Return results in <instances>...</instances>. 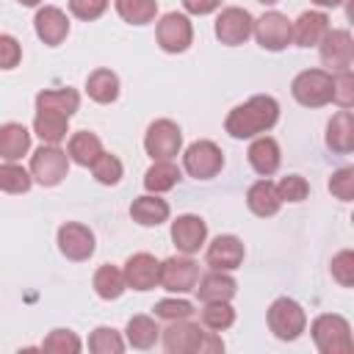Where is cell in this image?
<instances>
[{"label":"cell","instance_id":"6da1fadb","mask_svg":"<svg viewBox=\"0 0 354 354\" xmlns=\"http://www.w3.org/2000/svg\"><path fill=\"white\" fill-rule=\"evenodd\" d=\"M277 122H279V102L271 94H254L227 113L224 130L232 138L243 141V138H254V136L268 133Z\"/></svg>","mask_w":354,"mask_h":354},{"label":"cell","instance_id":"7a4b0ae2","mask_svg":"<svg viewBox=\"0 0 354 354\" xmlns=\"http://www.w3.org/2000/svg\"><path fill=\"white\" fill-rule=\"evenodd\" d=\"M313 332V343L321 354H351L354 351V337H351V326L343 315L337 313H324L313 321L310 326Z\"/></svg>","mask_w":354,"mask_h":354},{"label":"cell","instance_id":"3957f363","mask_svg":"<svg viewBox=\"0 0 354 354\" xmlns=\"http://www.w3.org/2000/svg\"><path fill=\"white\" fill-rule=\"evenodd\" d=\"M268 329L274 332L277 340H296L301 337V332L307 329V313L296 299L279 296L271 301L268 313H266Z\"/></svg>","mask_w":354,"mask_h":354},{"label":"cell","instance_id":"277c9868","mask_svg":"<svg viewBox=\"0 0 354 354\" xmlns=\"http://www.w3.org/2000/svg\"><path fill=\"white\" fill-rule=\"evenodd\" d=\"M28 171L33 177V183H39L44 188H53L69 174V155L58 144H41L30 155V169Z\"/></svg>","mask_w":354,"mask_h":354},{"label":"cell","instance_id":"5b68a950","mask_svg":"<svg viewBox=\"0 0 354 354\" xmlns=\"http://www.w3.org/2000/svg\"><path fill=\"white\" fill-rule=\"evenodd\" d=\"M290 94L304 108H321L332 102V72L326 69H304L293 77Z\"/></svg>","mask_w":354,"mask_h":354},{"label":"cell","instance_id":"8992f818","mask_svg":"<svg viewBox=\"0 0 354 354\" xmlns=\"http://www.w3.org/2000/svg\"><path fill=\"white\" fill-rule=\"evenodd\" d=\"M183 169L194 180H213L224 169V152L218 149V144L199 138L183 152Z\"/></svg>","mask_w":354,"mask_h":354},{"label":"cell","instance_id":"52a82bcc","mask_svg":"<svg viewBox=\"0 0 354 354\" xmlns=\"http://www.w3.org/2000/svg\"><path fill=\"white\" fill-rule=\"evenodd\" d=\"M199 282V263L191 254H171L160 263L158 285L169 293H191Z\"/></svg>","mask_w":354,"mask_h":354},{"label":"cell","instance_id":"ba28073f","mask_svg":"<svg viewBox=\"0 0 354 354\" xmlns=\"http://www.w3.org/2000/svg\"><path fill=\"white\" fill-rule=\"evenodd\" d=\"M144 149L152 160H171L180 155L183 149V130L177 122L171 119H155L149 127H147V136H144Z\"/></svg>","mask_w":354,"mask_h":354},{"label":"cell","instance_id":"9c48e42d","mask_svg":"<svg viewBox=\"0 0 354 354\" xmlns=\"http://www.w3.org/2000/svg\"><path fill=\"white\" fill-rule=\"evenodd\" d=\"M155 36H158V44L163 53H185L194 41V25L185 14L180 11H169L158 19V28H155Z\"/></svg>","mask_w":354,"mask_h":354},{"label":"cell","instance_id":"30bf717a","mask_svg":"<svg viewBox=\"0 0 354 354\" xmlns=\"http://www.w3.org/2000/svg\"><path fill=\"white\" fill-rule=\"evenodd\" d=\"M252 28H254V17L241 8V6H227L218 11L216 17V39L227 47H238L243 44L249 36H252Z\"/></svg>","mask_w":354,"mask_h":354},{"label":"cell","instance_id":"8fae6325","mask_svg":"<svg viewBox=\"0 0 354 354\" xmlns=\"http://www.w3.org/2000/svg\"><path fill=\"white\" fill-rule=\"evenodd\" d=\"M318 55H321V64L326 66V72H343V69H351V61H354V39L348 30L337 28V30H326V36L318 41Z\"/></svg>","mask_w":354,"mask_h":354},{"label":"cell","instance_id":"7c38bea8","mask_svg":"<svg viewBox=\"0 0 354 354\" xmlns=\"http://www.w3.org/2000/svg\"><path fill=\"white\" fill-rule=\"evenodd\" d=\"M252 36L257 39V44L268 53H279L290 44V19L279 11H266L260 19H254Z\"/></svg>","mask_w":354,"mask_h":354},{"label":"cell","instance_id":"4fadbf2b","mask_svg":"<svg viewBox=\"0 0 354 354\" xmlns=\"http://www.w3.org/2000/svg\"><path fill=\"white\" fill-rule=\"evenodd\" d=\"M94 232L80 224V221H66L58 227V249L66 260H75V263H83L94 254Z\"/></svg>","mask_w":354,"mask_h":354},{"label":"cell","instance_id":"5bb4252c","mask_svg":"<svg viewBox=\"0 0 354 354\" xmlns=\"http://www.w3.org/2000/svg\"><path fill=\"white\" fill-rule=\"evenodd\" d=\"M171 241L177 246V252L183 254H194L205 246L207 241V224L202 216H194V213H183L171 221Z\"/></svg>","mask_w":354,"mask_h":354},{"label":"cell","instance_id":"9a60e30c","mask_svg":"<svg viewBox=\"0 0 354 354\" xmlns=\"http://www.w3.org/2000/svg\"><path fill=\"white\" fill-rule=\"evenodd\" d=\"M124 282L133 290H152L160 277V260H155L149 252H136L124 260Z\"/></svg>","mask_w":354,"mask_h":354},{"label":"cell","instance_id":"2e32d148","mask_svg":"<svg viewBox=\"0 0 354 354\" xmlns=\"http://www.w3.org/2000/svg\"><path fill=\"white\" fill-rule=\"evenodd\" d=\"M243 254H246V249H243V243H241L238 235H216L207 243L205 260L216 271H235L243 263Z\"/></svg>","mask_w":354,"mask_h":354},{"label":"cell","instance_id":"e0dca14e","mask_svg":"<svg viewBox=\"0 0 354 354\" xmlns=\"http://www.w3.org/2000/svg\"><path fill=\"white\" fill-rule=\"evenodd\" d=\"M33 30L47 47H58L69 36V17L58 6H41L33 17Z\"/></svg>","mask_w":354,"mask_h":354},{"label":"cell","instance_id":"ac0fdd59","mask_svg":"<svg viewBox=\"0 0 354 354\" xmlns=\"http://www.w3.org/2000/svg\"><path fill=\"white\" fill-rule=\"evenodd\" d=\"M202 326L188 321V318H177L169 321V326L163 329V348L169 354H196L199 337H202Z\"/></svg>","mask_w":354,"mask_h":354},{"label":"cell","instance_id":"d6986e66","mask_svg":"<svg viewBox=\"0 0 354 354\" xmlns=\"http://www.w3.org/2000/svg\"><path fill=\"white\" fill-rule=\"evenodd\" d=\"M329 30V17L324 11H301L290 22V44L299 47H318V41Z\"/></svg>","mask_w":354,"mask_h":354},{"label":"cell","instance_id":"ffe728a7","mask_svg":"<svg viewBox=\"0 0 354 354\" xmlns=\"http://www.w3.org/2000/svg\"><path fill=\"white\" fill-rule=\"evenodd\" d=\"M246 158H249V166L260 174V177H271L277 169H279V163H282V152H279V144L271 138V136H254V141L249 144V152H246Z\"/></svg>","mask_w":354,"mask_h":354},{"label":"cell","instance_id":"44dd1931","mask_svg":"<svg viewBox=\"0 0 354 354\" xmlns=\"http://www.w3.org/2000/svg\"><path fill=\"white\" fill-rule=\"evenodd\" d=\"M194 290H196V296H199L202 304H205V301H230V299L235 296V290H238V282L232 279L230 271H216V268H210V274L199 277V282H196Z\"/></svg>","mask_w":354,"mask_h":354},{"label":"cell","instance_id":"7402d4cb","mask_svg":"<svg viewBox=\"0 0 354 354\" xmlns=\"http://www.w3.org/2000/svg\"><path fill=\"white\" fill-rule=\"evenodd\" d=\"M326 147L332 152L348 155L354 149V113L348 108H340L329 124H326Z\"/></svg>","mask_w":354,"mask_h":354},{"label":"cell","instance_id":"603a6c76","mask_svg":"<svg viewBox=\"0 0 354 354\" xmlns=\"http://www.w3.org/2000/svg\"><path fill=\"white\" fill-rule=\"evenodd\" d=\"M80 108V94L75 88H41L36 94V111H50V113H61L66 119H72Z\"/></svg>","mask_w":354,"mask_h":354},{"label":"cell","instance_id":"cb8c5ba5","mask_svg":"<svg viewBox=\"0 0 354 354\" xmlns=\"http://www.w3.org/2000/svg\"><path fill=\"white\" fill-rule=\"evenodd\" d=\"M130 218L141 227H158L169 218V202L160 199L158 194H144L136 196L130 205Z\"/></svg>","mask_w":354,"mask_h":354},{"label":"cell","instance_id":"d4e9b609","mask_svg":"<svg viewBox=\"0 0 354 354\" xmlns=\"http://www.w3.org/2000/svg\"><path fill=\"white\" fill-rule=\"evenodd\" d=\"M246 205H249V210H252L254 216H260V218L277 216V210L282 207V202H279V196H277V188H274V183H271L268 177H263V180H257V183L249 185V191H246Z\"/></svg>","mask_w":354,"mask_h":354},{"label":"cell","instance_id":"484cf974","mask_svg":"<svg viewBox=\"0 0 354 354\" xmlns=\"http://www.w3.org/2000/svg\"><path fill=\"white\" fill-rule=\"evenodd\" d=\"M30 149V130L19 122L0 124V158L3 160H19Z\"/></svg>","mask_w":354,"mask_h":354},{"label":"cell","instance_id":"4316f807","mask_svg":"<svg viewBox=\"0 0 354 354\" xmlns=\"http://www.w3.org/2000/svg\"><path fill=\"white\" fill-rule=\"evenodd\" d=\"M100 152H102V141H100V136H94L91 130H77V133L69 136L66 155H69L72 163H77V166H91Z\"/></svg>","mask_w":354,"mask_h":354},{"label":"cell","instance_id":"83f0119b","mask_svg":"<svg viewBox=\"0 0 354 354\" xmlns=\"http://www.w3.org/2000/svg\"><path fill=\"white\" fill-rule=\"evenodd\" d=\"M86 94L100 102V105H111L119 97V75L111 69H94L86 77Z\"/></svg>","mask_w":354,"mask_h":354},{"label":"cell","instance_id":"f1b7e54d","mask_svg":"<svg viewBox=\"0 0 354 354\" xmlns=\"http://www.w3.org/2000/svg\"><path fill=\"white\" fill-rule=\"evenodd\" d=\"M180 177L183 174L174 160H152V166L144 174V188L147 194H163V191H171L180 183Z\"/></svg>","mask_w":354,"mask_h":354},{"label":"cell","instance_id":"f546056e","mask_svg":"<svg viewBox=\"0 0 354 354\" xmlns=\"http://www.w3.org/2000/svg\"><path fill=\"white\" fill-rule=\"evenodd\" d=\"M124 337H127V346L133 348H152L160 337V329H158V321L152 315H133L124 326Z\"/></svg>","mask_w":354,"mask_h":354},{"label":"cell","instance_id":"4dcf8cb0","mask_svg":"<svg viewBox=\"0 0 354 354\" xmlns=\"http://www.w3.org/2000/svg\"><path fill=\"white\" fill-rule=\"evenodd\" d=\"M91 285H94V293H97L100 299H105V301H113V299H119V296L127 290V282H124L122 268H116V266H111V263H105V266H100V268L94 271Z\"/></svg>","mask_w":354,"mask_h":354},{"label":"cell","instance_id":"1f68e13d","mask_svg":"<svg viewBox=\"0 0 354 354\" xmlns=\"http://www.w3.org/2000/svg\"><path fill=\"white\" fill-rule=\"evenodd\" d=\"M33 133L41 138V144H61L69 133V119L50 111H36L33 116Z\"/></svg>","mask_w":354,"mask_h":354},{"label":"cell","instance_id":"d6a6232c","mask_svg":"<svg viewBox=\"0 0 354 354\" xmlns=\"http://www.w3.org/2000/svg\"><path fill=\"white\" fill-rule=\"evenodd\" d=\"M116 14L127 25H149L158 17V0H113Z\"/></svg>","mask_w":354,"mask_h":354},{"label":"cell","instance_id":"836d02e7","mask_svg":"<svg viewBox=\"0 0 354 354\" xmlns=\"http://www.w3.org/2000/svg\"><path fill=\"white\" fill-rule=\"evenodd\" d=\"M33 185V177L28 169H22L17 160L0 163V191L6 194H28Z\"/></svg>","mask_w":354,"mask_h":354},{"label":"cell","instance_id":"e575fe53","mask_svg":"<svg viewBox=\"0 0 354 354\" xmlns=\"http://www.w3.org/2000/svg\"><path fill=\"white\" fill-rule=\"evenodd\" d=\"M235 324V310L230 301H205L202 307V326L213 332H224Z\"/></svg>","mask_w":354,"mask_h":354},{"label":"cell","instance_id":"d590c367","mask_svg":"<svg viewBox=\"0 0 354 354\" xmlns=\"http://www.w3.org/2000/svg\"><path fill=\"white\" fill-rule=\"evenodd\" d=\"M124 337L113 326H97L88 335V351L94 354H122L124 351Z\"/></svg>","mask_w":354,"mask_h":354},{"label":"cell","instance_id":"8d00e7d4","mask_svg":"<svg viewBox=\"0 0 354 354\" xmlns=\"http://www.w3.org/2000/svg\"><path fill=\"white\" fill-rule=\"evenodd\" d=\"M91 174H94V180L97 183H102V185H116L119 180H122V174H124V166H122V160L116 158V155H111V152H100L97 155V160L91 163Z\"/></svg>","mask_w":354,"mask_h":354},{"label":"cell","instance_id":"74e56055","mask_svg":"<svg viewBox=\"0 0 354 354\" xmlns=\"http://www.w3.org/2000/svg\"><path fill=\"white\" fill-rule=\"evenodd\" d=\"M41 348L50 351V354H77L83 348V343H80V337L72 329H53L44 337Z\"/></svg>","mask_w":354,"mask_h":354},{"label":"cell","instance_id":"f35d334b","mask_svg":"<svg viewBox=\"0 0 354 354\" xmlns=\"http://www.w3.org/2000/svg\"><path fill=\"white\" fill-rule=\"evenodd\" d=\"M274 188H277L279 202H304L310 194V183L301 174H288L279 183H274Z\"/></svg>","mask_w":354,"mask_h":354},{"label":"cell","instance_id":"ab89813d","mask_svg":"<svg viewBox=\"0 0 354 354\" xmlns=\"http://www.w3.org/2000/svg\"><path fill=\"white\" fill-rule=\"evenodd\" d=\"M332 102L340 108L354 105V72L351 69L332 72Z\"/></svg>","mask_w":354,"mask_h":354},{"label":"cell","instance_id":"60d3db41","mask_svg":"<svg viewBox=\"0 0 354 354\" xmlns=\"http://www.w3.org/2000/svg\"><path fill=\"white\" fill-rule=\"evenodd\" d=\"M152 310H155V318H166V321L191 318L194 315V304L188 299H160Z\"/></svg>","mask_w":354,"mask_h":354},{"label":"cell","instance_id":"b9f144b4","mask_svg":"<svg viewBox=\"0 0 354 354\" xmlns=\"http://www.w3.org/2000/svg\"><path fill=\"white\" fill-rule=\"evenodd\" d=\"M329 191L332 196H337L340 202H351L354 199V169L343 166L329 177Z\"/></svg>","mask_w":354,"mask_h":354},{"label":"cell","instance_id":"7bdbcfd3","mask_svg":"<svg viewBox=\"0 0 354 354\" xmlns=\"http://www.w3.org/2000/svg\"><path fill=\"white\" fill-rule=\"evenodd\" d=\"M332 277L343 288H351L354 285V252L351 249H343V252H337L332 257Z\"/></svg>","mask_w":354,"mask_h":354},{"label":"cell","instance_id":"ee69618b","mask_svg":"<svg viewBox=\"0 0 354 354\" xmlns=\"http://www.w3.org/2000/svg\"><path fill=\"white\" fill-rule=\"evenodd\" d=\"M108 3L111 0H69V11H72V17H77L83 22H91V19H100L108 11Z\"/></svg>","mask_w":354,"mask_h":354},{"label":"cell","instance_id":"f6af8a7d","mask_svg":"<svg viewBox=\"0 0 354 354\" xmlns=\"http://www.w3.org/2000/svg\"><path fill=\"white\" fill-rule=\"evenodd\" d=\"M22 61V44L11 33H0V69H14Z\"/></svg>","mask_w":354,"mask_h":354},{"label":"cell","instance_id":"bcb514c9","mask_svg":"<svg viewBox=\"0 0 354 354\" xmlns=\"http://www.w3.org/2000/svg\"><path fill=\"white\" fill-rule=\"evenodd\" d=\"M224 351V340L210 329V332H202L199 337V346H196V354H218Z\"/></svg>","mask_w":354,"mask_h":354},{"label":"cell","instance_id":"7dc6e473","mask_svg":"<svg viewBox=\"0 0 354 354\" xmlns=\"http://www.w3.org/2000/svg\"><path fill=\"white\" fill-rule=\"evenodd\" d=\"M183 8L194 17H205V14H213L216 8H221V0H183Z\"/></svg>","mask_w":354,"mask_h":354},{"label":"cell","instance_id":"c3c4849f","mask_svg":"<svg viewBox=\"0 0 354 354\" xmlns=\"http://www.w3.org/2000/svg\"><path fill=\"white\" fill-rule=\"evenodd\" d=\"M313 3H315L318 8H337L343 0H313Z\"/></svg>","mask_w":354,"mask_h":354},{"label":"cell","instance_id":"681fc988","mask_svg":"<svg viewBox=\"0 0 354 354\" xmlns=\"http://www.w3.org/2000/svg\"><path fill=\"white\" fill-rule=\"evenodd\" d=\"M17 3H19V6H28V8H33V6H39L41 0H17Z\"/></svg>","mask_w":354,"mask_h":354},{"label":"cell","instance_id":"f907efd6","mask_svg":"<svg viewBox=\"0 0 354 354\" xmlns=\"http://www.w3.org/2000/svg\"><path fill=\"white\" fill-rule=\"evenodd\" d=\"M257 3H263V6H274V3H279V0H257Z\"/></svg>","mask_w":354,"mask_h":354}]
</instances>
